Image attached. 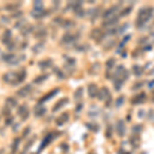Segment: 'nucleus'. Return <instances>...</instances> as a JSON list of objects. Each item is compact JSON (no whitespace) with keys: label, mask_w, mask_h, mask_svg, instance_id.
I'll list each match as a JSON object with an SVG mask.
<instances>
[{"label":"nucleus","mask_w":154,"mask_h":154,"mask_svg":"<svg viewBox=\"0 0 154 154\" xmlns=\"http://www.w3.org/2000/svg\"><path fill=\"white\" fill-rule=\"evenodd\" d=\"M27 77V72L25 69H21L19 71H8L2 75V80L11 85H18L25 81Z\"/></svg>","instance_id":"obj_1"},{"label":"nucleus","mask_w":154,"mask_h":154,"mask_svg":"<svg viewBox=\"0 0 154 154\" xmlns=\"http://www.w3.org/2000/svg\"><path fill=\"white\" fill-rule=\"evenodd\" d=\"M154 14V7L152 6H144L139 11V14L137 16L136 25L138 28H142L147 22L152 18Z\"/></svg>","instance_id":"obj_2"},{"label":"nucleus","mask_w":154,"mask_h":154,"mask_svg":"<svg viewBox=\"0 0 154 154\" xmlns=\"http://www.w3.org/2000/svg\"><path fill=\"white\" fill-rule=\"evenodd\" d=\"M128 77V71L125 69V67L119 66L118 68L116 69L115 73H114V75H113V81H114V86H115V88L116 89L120 88Z\"/></svg>","instance_id":"obj_3"},{"label":"nucleus","mask_w":154,"mask_h":154,"mask_svg":"<svg viewBox=\"0 0 154 154\" xmlns=\"http://www.w3.org/2000/svg\"><path fill=\"white\" fill-rule=\"evenodd\" d=\"M48 14L43 7V3L41 1H35L33 4V9L31 11V16L34 19H42Z\"/></svg>","instance_id":"obj_4"},{"label":"nucleus","mask_w":154,"mask_h":154,"mask_svg":"<svg viewBox=\"0 0 154 154\" xmlns=\"http://www.w3.org/2000/svg\"><path fill=\"white\" fill-rule=\"evenodd\" d=\"M25 56H16L14 54H3L2 56V60H3L5 63L9 64V65H18L21 61H23Z\"/></svg>","instance_id":"obj_5"},{"label":"nucleus","mask_w":154,"mask_h":154,"mask_svg":"<svg viewBox=\"0 0 154 154\" xmlns=\"http://www.w3.org/2000/svg\"><path fill=\"white\" fill-rule=\"evenodd\" d=\"M77 39H78V35L74 33H66L65 35L62 37L61 44L63 45H72V44L76 43Z\"/></svg>","instance_id":"obj_6"},{"label":"nucleus","mask_w":154,"mask_h":154,"mask_svg":"<svg viewBox=\"0 0 154 154\" xmlns=\"http://www.w3.org/2000/svg\"><path fill=\"white\" fill-rule=\"evenodd\" d=\"M119 11V5H113L110 6L108 9H106L105 12L103 14V19L104 21L106 20H110L113 18H116L117 17V12Z\"/></svg>","instance_id":"obj_7"},{"label":"nucleus","mask_w":154,"mask_h":154,"mask_svg":"<svg viewBox=\"0 0 154 154\" xmlns=\"http://www.w3.org/2000/svg\"><path fill=\"white\" fill-rule=\"evenodd\" d=\"M99 99H100V101H105L107 103V105H109L111 102V94H110V91H109L108 88H106V86H103L100 91H99Z\"/></svg>","instance_id":"obj_8"},{"label":"nucleus","mask_w":154,"mask_h":154,"mask_svg":"<svg viewBox=\"0 0 154 154\" xmlns=\"http://www.w3.org/2000/svg\"><path fill=\"white\" fill-rule=\"evenodd\" d=\"M153 44H154V32L150 33L147 37H145V38H143L141 40V45L143 46L144 49L151 48Z\"/></svg>","instance_id":"obj_9"},{"label":"nucleus","mask_w":154,"mask_h":154,"mask_svg":"<svg viewBox=\"0 0 154 154\" xmlns=\"http://www.w3.org/2000/svg\"><path fill=\"white\" fill-rule=\"evenodd\" d=\"M18 115L21 117L22 121H26L29 118L30 115V110L28 108V106L26 104H23L22 106H20L18 108Z\"/></svg>","instance_id":"obj_10"},{"label":"nucleus","mask_w":154,"mask_h":154,"mask_svg":"<svg viewBox=\"0 0 154 154\" xmlns=\"http://www.w3.org/2000/svg\"><path fill=\"white\" fill-rule=\"evenodd\" d=\"M31 93H32L31 84H27V85L23 86V88H20L19 91H17V96L20 97V98H26V97H28Z\"/></svg>","instance_id":"obj_11"},{"label":"nucleus","mask_w":154,"mask_h":154,"mask_svg":"<svg viewBox=\"0 0 154 154\" xmlns=\"http://www.w3.org/2000/svg\"><path fill=\"white\" fill-rule=\"evenodd\" d=\"M1 41L2 43L4 44V45L8 46L9 44L11 43L12 41V33H11V30L9 29H6L5 31H4L3 35H2V38H1Z\"/></svg>","instance_id":"obj_12"},{"label":"nucleus","mask_w":154,"mask_h":154,"mask_svg":"<svg viewBox=\"0 0 154 154\" xmlns=\"http://www.w3.org/2000/svg\"><path fill=\"white\" fill-rule=\"evenodd\" d=\"M99 88L97 86V84L95 83H91V84H88V96L91 97V98H96L97 96L99 95Z\"/></svg>","instance_id":"obj_13"},{"label":"nucleus","mask_w":154,"mask_h":154,"mask_svg":"<svg viewBox=\"0 0 154 154\" xmlns=\"http://www.w3.org/2000/svg\"><path fill=\"white\" fill-rule=\"evenodd\" d=\"M104 32L102 31L101 29H95V30H93L91 31V37L94 39L95 41H101L102 39L104 38Z\"/></svg>","instance_id":"obj_14"},{"label":"nucleus","mask_w":154,"mask_h":154,"mask_svg":"<svg viewBox=\"0 0 154 154\" xmlns=\"http://www.w3.org/2000/svg\"><path fill=\"white\" fill-rule=\"evenodd\" d=\"M68 120H69V114L63 113L56 118V125L58 126H62V125H65V123L68 122Z\"/></svg>","instance_id":"obj_15"},{"label":"nucleus","mask_w":154,"mask_h":154,"mask_svg":"<svg viewBox=\"0 0 154 154\" xmlns=\"http://www.w3.org/2000/svg\"><path fill=\"white\" fill-rule=\"evenodd\" d=\"M46 112V108L44 107L42 104H37V105L34 107V114H35L36 117H41L43 116Z\"/></svg>","instance_id":"obj_16"},{"label":"nucleus","mask_w":154,"mask_h":154,"mask_svg":"<svg viewBox=\"0 0 154 154\" xmlns=\"http://www.w3.org/2000/svg\"><path fill=\"white\" fill-rule=\"evenodd\" d=\"M146 95L144 93H140L139 95H137L135 97H133V99H131V104H134V105H138V104H142L144 102L146 101Z\"/></svg>","instance_id":"obj_17"},{"label":"nucleus","mask_w":154,"mask_h":154,"mask_svg":"<svg viewBox=\"0 0 154 154\" xmlns=\"http://www.w3.org/2000/svg\"><path fill=\"white\" fill-rule=\"evenodd\" d=\"M116 131H117L118 136L123 137L125 135V131H126V128L125 125L122 120H118L117 121V125H116Z\"/></svg>","instance_id":"obj_18"},{"label":"nucleus","mask_w":154,"mask_h":154,"mask_svg":"<svg viewBox=\"0 0 154 154\" xmlns=\"http://www.w3.org/2000/svg\"><path fill=\"white\" fill-rule=\"evenodd\" d=\"M51 66H53V60L51 59L43 60V61H40L38 63V67L41 70H46V69L51 68Z\"/></svg>","instance_id":"obj_19"},{"label":"nucleus","mask_w":154,"mask_h":154,"mask_svg":"<svg viewBox=\"0 0 154 154\" xmlns=\"http://www.w3.org/2000/svg\"><path fill=\"white\" fill-rule=\"evenodd\" d=\"M69 102V99L68 98H64V99H61V100H59V102L57 104H54V108H53V112H56V111L60 110L61 108H63L64 106L67 105Z\"/></svg>","instance_id":"obj_20"},{"label":"nucleus","mask_w":154,"mask_h":154,"mask_svg":"<svg viewBox=\"0 0 154 154\" xmlns=\"http://www.w3.org/2000/svg\"><path fill=\"white\" fill-rule=\"evenodd\" d=\"M7 108H9L11 110H12L14 108H16L17 106H18V101L16 100L14 98H11V97H9V98L6 99L5 101V105H4Z\"/></svg>","instance_id":"obj_21"},{"label":"nucleus","mask_w":154,"mask_h":154,"mask_svg":"<svg viewBox=\"0 0 154 154\" xmlns=\"http://www.w3.org/2000/svg\"><path fill=\"white\" fill-rule=\"evenodd\" d=\"M58 93H59V88L53 89V91H49V93H48V95H45L44 97H42V98L40 99V101H39V104H42V103H44V102L48 101L49 99H51L54 96H56Z\"/></svg>","instance_id":"obj_22"},{"label":"nucleus","mask_w":154,"mask_h":154,"mask_svg":"<svg viewBox=\"0 0 154 154\" xmlns=\"http://www.w3.org/2000/svg\"><path fill=\"white\" fill-rule=\"evenodd\" d=\"M58 22L60 23V26L62 28H65V29H69L71 27H73L74 22L70 21V20H58Z\"/></svg>","instance_id":"obj_23"},{"label":"nucleus","mask_w":154,"mask_h":154,"mask_svg":"<svg viewBox=\"0 0 154 154\" xmlns=\"http://www.w3.org/2000/svg\"><path fill=\"white\" fill-rule=\"evenodd\" d=\"M46 34H48V32H46V29L44 27H39L35 31L36 38H44L46 36Z\"/></svg>","instance_id":"obj_24"},{"label":"nucleus","mask_w":154,"mask_h":154,"mask_svg":"<svg viewBox=\"0 0 154 154\" xmlns=\"http://www.w3.org/2000/svg\"><path fill=\"white\" fill-rule=\"evenodd\" d=\"M20 6H21V3H9V4H6L5 6H4V8H5V11H18V8H20Z\"/></svg>","instance_id":"obj_25"},{"label":"nucleus","mask_w":154,"mask_h":154,"mask_svg":"<svg viewBox=\"0 0 154 154\" xmlns=\"http://www.w3.org/2000/svg\"><path fill=\"white\" fill-rule=\"evenodd\" d=\"M114 66H115V60H114L113 58H110L107 61L106 63V68H107V71L110 72L111 70H113Z\"/></svg>","instance_id":"obj_26"},{"label":"nucleus","mask_w":154,"mask_h":154,"mask_svg":"<svg viewBox=\"0 0 154 154\" xmlns=\"http://www.w3.org/2000/svg\"><path fill=\"white\" fill-rule=\"evenodd\" d=\"M48 78V74H43V75H39L38 77H36V78L34 79L33 82L39 84V83H42L43 81H45Z\"/></svg>","instance_id":"obj_27"},{"label":"nucleus","mask_w":154,"mask_h":154,"mask_svg":"<svg viewBox=\"0 0 154 154\" xmlns=\"http://www.w3.org/2000/svg\"><path fill=\"white\" fill-rule=\"evenodd\" d=\"M19 145H20V139L19 138L14 139V142L11 144V154L17 152V150H18V148H19Z\"/></svg>","instance_id":"obj_28"},{"label":"nucleus","mask_w":154,"mask_h":154,"mask_svg":"<svg viewBox=\"0 0 154 154\" xmlns=\"http://www.w3.org/2000/svg\"><path fill=\"white\" fill-rule=\"evenodd\" d=\"M53 139H54V134H49V135L43 140V142H42L41 149H43L46 145H48V144L51 142V140H53Z\"/></svg>","instance_id":"obj_29"},{"label":"nucleus","mask_w":154,"mask_h":154,"mask_svg":"<svg viewBox=\"0 0 154 154\" xmlns=\"http://www.w3.org/2000/svg\"><path fill=\"white\" fill-rule=\"evenodd\" d=\"M82 95H83V88H79L76 89V91L74 93V99L77 101L81 100V98H82Z\"/></svg>","instance_id":"obj_30"},{"label":"nucleus","mask_w":154,"mask_h":154,"mask_svg":"<svg viewBox=\"0 0 154 154\" xmlns=\"http://www.w3.org/2000/svg\"><path fill=\"white\" fill-rule=\"evenodd\" d=\"M133 72L136 76H141L143 74V68L139 65H135L133 67Z\"/></svg>","instance_id":"obj_31"},{"label":"nucleus","mask_w":154,"mask_h":154,"mask_svg":"<svg viewBox=\"0 0 154 154\" xmlns=\"http://www.w3.org/2000/svg\"><path fill=\"white\" fill-rule=\"evenodd\" d=\"M43 48H44V44L42 43V42H39V43H37L36 45L33 46V53L34 54L41 53V51L43 49Z\"/></svg>","instance_id":"obj_32"},{"label":"nucleus","mask_w":154,"mask_h":154,"mask_svg":"<svg viewBox=\"0 0 154 154\" xmlns=\"http://www.w3.org/2000/svg\"><path fill=\"white\" fill-rule=\"evenodd\" d=\"M54 73L58 74V76H59L61 79L65 78V74H64L63 72H62L61 70H60V69H58V68H54Z\"/></svg>","instance_id":"obj_33"},{"label":"nucleus","mask_w":154,"mask_h":154,"mask_svg":"<svg viewBox=\"0 0 154 154\" xmlns=\"http://www.w3.org/2000/svg\"><path fill=\"white\" fill-rule=\"evenodd\" d=\"M33 143H34V141H33V140L29 141V142H28V143H27V144H26V146H25V149H24V152H23V153H22V154H24L25 152H27V151H28V149H29V147H30V146H32V144H33Z\"/></svg>","instance_id":"obj_34"},{"label":"nucleus","mask_w":154,"mask_h":154,"mask_svg":"<svg viewBox=\"0 0 154 154\" xmlns=\"http://www.w3.org/2000/svg\"><path fill=\"white\" fill-rule=\"evenodd\" d=\"M11 122H12V117H11V116H8V117H6V119H5V125H11Z\"/></svg>","instance_id":"obj_35"},{"label":"nucleus","mask_w":154,"mask_h":154,"mask_svg":"<svg viewBox=\"0 0 154 154\" xmlns=\"http://www.w3.org/2000/svg\"><path fill=\"white\" fill-rule=\"evenodd\" d=\"M131 11V7H126V8H125L122 11V14H128V12Z\"/></svg>","instance_id":"obj_36"},{"label":"nucleus","mask_w":154,"mask_h":154,"mask_svg":"<svg viewBox=\"0 0 154 154\" xmlns=\"http://www.w3.org/2000/svg\"><path fill=\"white\" fill-rule=\"evenodd\" d=\"M30 131V128H27L26 130L24 131V135H23V137H26L27 135H28V134H29L28 131Z\"/></svg>","instance_id":"obj_37"},{"label":"nucleus","mask_w":154,"mask_h":154,"mask_svg":"<svg viewBox=\"0 0 154 154\" xmlns=\"http://www.w3.org/2000/svg\"><path fill=\"white\" fill-rule=\"evenodd\" d=\"M2 56H3V54H2L1 51H0V58H2Z\"/></svg>","instance_id":"obj_38"},{"label":"nucleus","mask_w":154,"mask_h":154,"mask_svg":"<svg viewBox=\"0 0 154 154\" xmlns=\"http://www.w3.org/2000/svg\"><path fill=\"white\" fill-rule=\"evenodd\" d=\"M153 97H154V91H153Z\"/></svg>","instance_id":"obj_39"}]
</instances>
